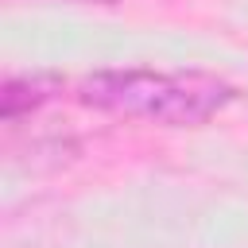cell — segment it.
Instances as JSON below:
<instances>
[{"label":"cell","mask_w":248,"mask_h":248,"mask_svg":"<svg viewBox=\"0 0 248 248\" xmlns=\"http://www.w3.org/2000/svg\"><path fill=\"white\" fill-rule=\"evenodd\" d=\"M229 93L225 81L198 70H105L81 85L89 105L155 124H198L213 116Z\"/></svg>","instance_id":"1"}]
</instances>
